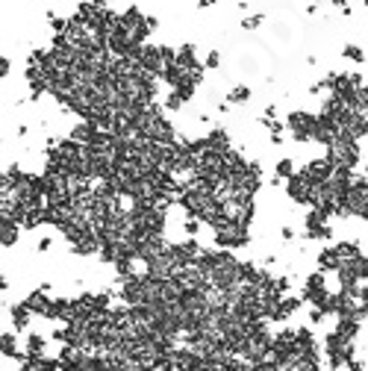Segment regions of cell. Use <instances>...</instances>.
Returning a JSON list of instances; mask_svg holds the SVG:
<instances>
[{
	"mask_svg": "<svg viewBox=\"0 0 368 371\" xmlns=\"http://www.w3.org/2000/svg\"><path fill=\"white\" fill-rule=\"evenodd\" d=\"M330 3H333V6H342V9L348 6V0H330Z\"/></svg>",
	"mask_w": 368,
	"mask_h": 371,
	"instance_id": "obj_27",
	"label": "cell"
},
{
	"mask_svg": "<svg viewBox=\"0 0 368 371\" xmlns=\"http://www.w3.org/2000/svg\"><path fill=\"white\" fill-rule=\"evenodd\" d=\"M41 347H45V342L38 336H30V351H41Z\"/></svg>",
	"mask_w": 368,
	"mask_h": 371,
	"instance_id": "obj_20",
	"label": "cell"
},
{
	"mask_svg": "<svg viewBox=\"0 0 368 371\" xmlns=\"http://www.w3.org/2000/svg\"><path fill=\"white\" fill-rule=\"evenodd\" d=\"M248 239V227H242V224H224L221 230H215V242L221 248H245Z\"/></svg>",
	"mask_w": 368,
	"mask_h": 371,
	"instance_id": "obj_5",
	"label": "cell"
},
{
	"mask_svg": "<svg viewBox=\"0 0 368 371\" xmlns=\"http://www.w3.org/2000/svg\"><path fill=\"white\" fill-rule=\"evenodd\" d=\"M3 354H6V357L12 354V357H15V339H12V336H9V333L3 336Z\"/></svg>",
	"mask_w": 368,
	"mask_h": 371,
	"instance_id": "obj_16",
	"label": "cell"
},
{
	"mask_svg": "<svg viewBox=\"0 0 368 371\" xmlns=\"http://www.w3.org/2000/svg\"><path fill=\"white\" fill-rule=\"evenodd\" d=\"M342 56H344V59H351V62H365V50L356 48V45H344Z\"/></svg>",
	"mask_w": 368,
	"mask_h": 371,
	"instance_id": "obj_11",
	"label": "cell"
},
{
	"mask_svg": "<svg viewBox=\"0 0 368 371\" xmlns=\"http://www.w3.org/2000/svg\"><path fill=\"white\" fill-rule=\"evenodd\" d=\"M227 100H230V103H248L250 100V89L248 85H236V89H230Z\"/></svg>",
	"mask_w": 368,
	"mask_h": 371,
	"instance_id": "obj_10",
	"label": "cell"
},
{
	"mask_svg": "<svg viewBox=\"0 0 368 371\" xmlns=\"http://www.w3.org/2000/svg\"><path fill=\"white\" fill-rule=\"evenodd\" d=\"M183 103H186V100H183L177 92H171V95H168V103H165V106H168V109H180Z\"/></svg>",
	"mask_w": 368,
	"mask_h": 371,
	"instance_id": "obj_15",
	"label": "cell"
},
{
	"mask_svg": "<svg viewBox=\"0 0 368 371\" xmlns=\"http://www.w3.org/2000/svg\"><path fill=\"white\" fill-rule=\"evenodd\" d=\"M283 239L292 242V239H295V230H292V227H283Z\"/></svg>",
	"mask_w": 368,
	"mask_h": 371,
	"instance_id": "obj_24",
	"label": "cell"
},
{
	"mask_svg": "<svg viewBox=\"0 0 368 371\" xmlns=\"http://www.w3.org/2000/svg\"><path fill=\"white\" fill-rule=\"evenodd\" d=\"M95 3H97V6H106L109 0H95Z\"/></svg>",
	"mask_w": 368,
	"mask_h": 371,
	"instance_id": "obj_28",
	"label": "cell"
},
{
	"mask_svg": "<svg viewBox=\"0 0 368 371\" xmlns=\"http://www.w3.org/2000/svg\"><path fill=\"white\" fill-rule=\"evenodd\" d=\"M215 3H218V0H198V6H201V9H209V6H215Z\"/></svg>",
	"mask_w": 368,
	"mask_h": 371,
	"instance_id": "obj_25",
	"label": "cell"
},
{
	"mask_svg": "<svg viewBox=\"0 0 368 371\" xmlns=\"http://www.w3.org/2000/svg\"><path fill=\"white\" fill-rule=\"evenodd\" d=\"M147 27H150V33H154L156 27H159V18H154V15H147Z\"/></svg>",
	"mask_w": 368,
	"mask_h": 371,
	"instance_id": "obj_23",
	"label": "cell"
},
{
	"mask_svg": "<svg viewBox=\"0 0 368 371\" xmlns=\"http://www.w3.org/2000/svg\"><path fill=\"white\" fill-rule=\"evenodd\" d=\"M198 230H201V224H198V218H189V221H186V233H191V236H194Z\"/></svg>",
	"mask_w": 368,
	"mask_h": 371,
	"instance_id": "obj_19",
	"label": "cell"
},
{
	"mask_svg": "<svg viewBox=\"0 0 368 371\" xmlns=\"http://www.w3.org/2000/svg\"><path fill=\"white\" fill-rule=\"evenodd\" d=\"M359 300H362V310L368 315V289H359Z\"/></svg>",
	"mask_w": 368,
	"mask_h": 371,
	"instance_id": "obj_21",
	"label": "cell"
},
{
	"mask_svg": "<svg viewBox=\"0 0 368 371\" xmlns=\"http://www.w3.org/2000/svg\"><path fill=\"white\" fill-rule=\"evenodd\" d=\"M286 192H289V198L295 201V204H315V194H318V186L312 183V180L300 171V174H295V177L286 183Z\"/></svg>",
	"mask_w": 368,
	"mask_h": 371,
	"instance_id": "obj_4",
	"label": "cell"
},
{
	"mask_svg": "<svg viewBox=\"0 0 368 371\" xmlns=\"http://www.w3.org/2000/svg\"><path fill=\"white\" fill-rule=\"evenodd\" d=\"M327 156L333 159V165H336V168H348V171H354L356 162H359V144H356L354 136L342 133V136H339V139L327 147Z\"/></svg>",
	"mask_w": 368,
	"mask_h": 371,
	"instance_id": "obj_2",
	"label": "cell"
},
{
	"mask_svg": "<svg viewBox=\"0 0 368 371\" xmlns=\"http://www.w3.org/2000/svg\"><path fill=\"white\" fill-rule=\"evenodd\" d=\"M0 74H3V77H6V74H9V59H6V56H3V59H0Z\"/></svg>",
	"mask_w": 368,
	"mask_h": 371,
	"instance_id": "obj_22",
	"label": "cell"
},
{
	"mask_svg": "<svg viewBox=\"0 0 368 371\" xmlns=\"http://www.w3.org/2000/svg\"><path fill=\"white\" fill-rule=\"evenodd\" d=\"M342 256H339V251L336 248H324V251L318 253V268H324V271H339L342 268Z\"/></svg>",
	"mask_w": 368,
	"mask_h": 371,
	"instance_id": "obj_6",
	"label": "cell"
},
{
	"mask_svg": "<svg viewBox=\"0 0 368 371\" xmlns=\"http://www.w3.org/2000/svg\"><path fill=\"white\" fill-rule=\"evenodd\" d=\"M289 130H292V136L297 142H312L315 130H318V115L295 109V112H289Z\"/></svg>",
	"mask_w": 368,
	"mask_h": 371,
	"instance_id": "obj_3",
	"label": "cell"
},
{
	"mask_svg": "<svg viewBox=\"0 0 368 371\" xmlns=\"http://www.w3.org/2000/svg\"><path fill=\"white\" fill-rule=\"evenodd\" d=\"M15 242H18V221L3 218V248H12Z\"/></svg>",
	"mask_w": 368,
	"mask_h": 371,
	"instance_id": "obj_9",
	"label": "cell"
},
{
	"mask_svg": "<svg viewBox=\"0 0 368 371\" xmlns=\"http://www.w3.org/2000/svg\"><path fill=\"white\" fill-rule=\"evenodd\" d=\"M59 365H53L50 359L45 357H27L24 362H21V371H56Z\"/></svg>",
	"mask_w": 368,
	"mask_h": 371,
	"instance_id": "obj_7",
	"label": "cell"
},
{
	"mask_svg": "<svg viewBox=\"0 0 368 371\" xmlns=\"http://www.w3.org/2000/svg\"><path fill=\"white\" fill-rule=\"evenodd\" d=\"M297 307H300V300H297V298H283V300H277V307H274L271 318H289V315H292Z\"/></svg>",
	"mask_w": 368,
	"mask_h": 371,
	"instance_id": "obj_8",
	"label": "cell"
},
{
	"mask_svg": "<svg viewBox=\"0 0 368 371\" xmlns=\"http://www.w3.org/2000/svg\"><path fill=\"white\" fill-rule=\"evenodd\" d=\"M218 65H221V53H218V50H212V53L206 56V68H218Z\"/></svg>",
	"mask_w": 368,
	"mask_h": 371,
	"instance_id": "obj_17",
	"label": "cell"
},
{
	"mask_svg": "<svg viewBox=\"0 0 368 371\" xmlns=\"http://www.w3.org/2000/svg\"><path fill=\"white\" fill-rule=\"evenodd\" d=\"M365 177H368V165H365Z\"/></svg>",
	"mask_w": 368,
	"mask_h": 371,
	"instance_id": "obj_29",
	"label": "cell"
},
{
	"mask_svg": "<svg viewBox=\"0 0 368 371\" xmlns=\"http://www.w3.org/2000/svg\"><path fill=\"white\" fill-rule=\"evenodd\" d=\"M12 318L18 327H27V318H30V307L27 303H18V307H12Z\"/></svg>",
	"mask_w": 368,
	"mask_h": 371,
	"instance_id": "obj_13",
	"label": "cell"
},
{
	"mask_svg": "<svg viewBox=\"0 0 368 371\" xmlns=\"http://www.w3.org/2000/svg\"><path fill=\"white\" fill-rule=\"evenodd\" d=\"M336 215H356V218H365L368 221V180H354L351 192L344 194V201L339 204Z\"/></svg>",
	"mask_w": 368,
	"mask_h": 371,
	"instance_id": "obj_1",
	"label": "cell"
},
{
	"mask_svg": "<svg viewBox=\"0 0 368 371\" xmlns=\"http://www.w3.org/2000/svg\"><path fill=\"white\" fill-rule=\"evenodd\" d=\"M359 136H368V118H362V124H359Z\"/></svg>",
	"mask_w": 368,
	"mask_h": 371,
	"instance_id": "obj_26",
	"label": "cell"
},
{
	"mask_svg": "<svg viewBox=\"0 0 368 371\" xmlns=\"http://www.w3.org/2000/svg\"><path fill=\"white\" fill-rule=\"evenodd\" d=\"M359 280H365L368 283V259L365 256H359Z\"/></svg>",
	"mask_w": 368,
	"mask_h": 371,
	"instance_id": "obj_18",
	"label": "cell"
},
{
	"mask_svg": "<svg viewBox=\"0 0 368 371\" xmlns=\"http://www.w3.org/2000/svg\"><path fill=\"white\" fill-rule=\"evenodd\" d=\"M277 177L292 180L295 177V162H292V159H280V162H277Z\"/></svg>",
	"mask_w": 368,
	"mask_h": 371,
	"instance_id": "obj_12",
	"label": "cell"
},
{
	"mask_svg": "<svg viewBox=\"0 0 368 371\" xmlns=\"http://www.w3.org/2000/svg\"><path fill=\"white\" fill-rule=\"evenodd\" d=\"M262 21H265V15H250V18H242V27L245 30H256V27H262Z\"/></svg>",
	"mask_w": 368,
	"mask_h": 371,
	"instance_id": "obj_14",
	"label": "cell"
}]
</instances>
